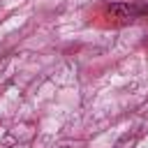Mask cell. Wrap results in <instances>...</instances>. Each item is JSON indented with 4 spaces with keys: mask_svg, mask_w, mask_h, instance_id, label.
Returning <instances> with one entry per match:
<instances>
[{
    "mask_svg": "<svg viewBox=\"0 0 148 148\" xmlns=\"http://www.w3.org/2000/svg\"><path fill=\"white\" fill-rule=\"evenodd\" d=\"M109 14H111V16H116V18H120V21H130V18H134V16H136L134 5H123V2L111 5V7H109Z\"/></svg>",
    "mask_w": 148,
    "mask_h": 148,
    "instance_id": "obj_1",
    "label": "cell"
},
{
    "mask_svg": "<svg viewBox=\"0 0 148 148\" xmlns=\"http://www.w3.org/2000/svg\"><path fill=\"white\" fill-rule=\"evenodd\" d=\"M134 12H136V16H143V14H148V0H136V5H134Z\"/></svg>",
    "mask_w": 148,
    "mask_h": 148,
    "instance_id": "obj_2",
    "label": "cell"
}]
</instances>
